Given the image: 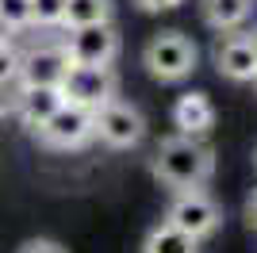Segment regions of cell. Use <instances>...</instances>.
<instances>
[{
    "instance_id": "obj_22",
    "label": "cell",
    "mask_w": 257,
    "mask_h": 253,
    "mask_svg": "<svg viewBox=\"0 0 257 253\" xmlns=\"http://www.w3.org/2000/svg\"><path fill=\"white\" fill-rule=\"evenodd\" d=\"M12 35H16V31H12L8 23L0 20V46H12Z\"/></svg>"
},
{
    "instance_id": "obj_10",
    "label": "cell",
    "mask_w": 257,
    "mask_h": 253,
    "mask_svg": "<svg viewBox=\"0 0 257 253\" xmlns=\"http://www.w3.org/2000/svg\"><path fill=\"white\" fill-rule=\"evenodd\" d=\"M62 104H65V96H62V88H54V84H35V88H20V92H16V115L31 126V131H39Z\"/></svg>"
},
{
    "instance_id": "obj_1",
    "label": "cell",
    "mask_w": 257,
    "mask_h": 253,
    "mask_svg": "<svg viewBox=\"0 0 257 253\" xmlns=\"http://www.w3.org/2000/svg\"><path fill=\"white\" fill-rule=\"evenodd\" d=\"M215 173V154L192 135H173L154 150V177L173 192L204 188Z\"/></svg>"
},
{
    "instance_id": "obj_2",
    "label": "cell",
    "mask_w": 257,
    "mask_h": 253,
    "mask_svg": "<svg viewBox=\"0 0 257 253\" xmlns=\"http://www.w3.org/2000/svg\"><path fill=\"white\" fill-rule=\"evenodd\" d=\"M142 62L150 69V77L158 81H184V77H192L196 62H200V50H196V42L181 31H161L146 42V50H142Z\"/></svg>"
},
{
    "instance_id": "obj_16",
    "label": "cell",
    "mask_w": 257,
    "mask_h": 253,
    "mask_svg": "<svg viewBox=\"0 0 257 253\" xmlns=\"http://www.w3.org/2000/svg\"><path fill=\"white\" fill-rule=\"evenodd\" d=\"M0 20L8 23L12 31L31 27V0H0Z\"/></svg>"
},
{
    "instance_id": "obj_23",
    "label": "cell",
    "mask_w": 257,
    "mask_h": 253,
    "mask_svg": "<svg viewBox=\"0 0 257 253\" xmlns=\"http://www.w3.org/2000/svg\"><path fill=\"white\" fill-rule=\"evenodd\" d=\"M249 35H253V42H257V27H253V31H249Z\"/></svg>"
},
{
    "instance_id": "obj_11",
    "label": "cell",
    "mask_w": 257,
    "mask_h": 253,
    "mask_svg": "<svg viewBox=\"0 0 257 253\" xmlns=\"http://www.w3.org/2000/svg\"><path fill=\"white\" fill-rule=\"evenodd\" d=\"M173 123L181 126V135H207L215 123V104L207 100V92H184L177 104H173Z\"/></svg>"
},
{
    "instance_id": "obj_4",
    "label": "cell",
    "mask_w": 257,
    "mask_h": 253,
    "mask_svg": "<svg viewBox=\"0 0 257 253\" xmlns=\"http://www.w3.org/2000/svg\"><path fill=\"white\" fill-rule=\"evenodd\" d=\"M69 54V65H92V69H111L119 54V31L111 23H92V27H73L62 42Z\"/></svg>"
},
{
    "instance_id": "obj_20",
    "label": "cell",
    "mask_w": 257,
    "mask_h": 253,
    "mask_svg": "<svg viewBox=\"0 0 257 253\" xmlns=\"http://www.w3.org/2000/svg\"><path fill=\"white\" fill-rule=\"evenodd\" d=\"M142 12H173L177 4H184V0H135Z\"/></svg>"
},
{
    "instance_id": "obj_19",
    "label": "cell",
    "mask_w": 257,
    "mask_h": 253,
    "mask_svg": "<svg viewBox=\"0 0 257 253\" xmlns=\"http://www.w3.org/2000/svg\"><path fill=\"white\" fill-rule=\"evenodd\" d=\"M16 111V92H12V84H0V119H8Z\"/></svg>"
},
{
    "instance_id": "obj_21",
    "label": "cell",
    "mask_w": 257,
    "mask_h": 253,
    "mask_svg": "<svg viewBox=\"0 0 257 253\" xmlns=\"http://www.w3.org/2000/svg\"><path fill=\"white\" fill-rule=\"evenodd\" d=\"M246 226L257 234V192H253V196L246 200Z\"/></svg>"
},
{
    "instance_id": "obj_17",
    "label": "cell",
    "mask_w": 257,
    "mask_h": 253,
    "mask_svg": "<svg viewBox=\"0 0 257 253\" xmlns=\"http://www.w3.org/2000/svg\"><path fill=\"white\" fill-rule=\"evenodd\" d=\"M20 81V50L16 46H0V84Z\"/></svg>"
},
{
    "instance_id": "obj_25",
    "label": "cell",
    "mask_w": 257,
    "mask_h": 253,
    "mask_svg": "<svg viewBox=\"0 0 257 253\" xmlns=\"http://www.w3.org/2000/svg\"><path fill=\"white\" fill-rule=\"evenodd\" d=\"M253 84H257V81H253Z\"/></svg>"
},
{
    "instance_id": "obj_12",
    "label": "cell",
    "mask_w": 257,
    "mask_h": 253,
    "mask_svg": "<svg viewBox=\"0 0 257 253\" xmlns=\"http://www.w3.org/2000/svg\"><path fill=\"white\" fill-rule=\"evenodd\" d=\"M204 23L215 31H238L253 16V0H204Z\"/></svg>"
},
{
    "instance_id": "obj_6",
    "label": "cell",
    "mask_w": 257,
    "mask_h": 253,
    "mask_svg": "<svg viewBox=\"0 0 257 253\" xmlns=\"http://www.w3.org/2000/svg\"><path fill=\"white\" fill-rule=\"evenodd\" d=\"M39 138H43V146H50V150H77V146H85L88 138H96V119H92L88 107L62 104L39 126Z\"/></svg>"
},
{
    "instance_id": "obj_15",
    "label": "cell",
    "mask_w": 257,
    "mask_h": 253,
    "mask_svg": "<svg viewBox=\"0 0 257 253\" xmlns=\"http://www.w3.org/2000/svg\"><path fill=\"white\" fill-rule=\"evenodd\" d=\"M65 20V0H31V27H58Z\"/></svg>"
},
{
    "instance_id": "obj_3",
    "label": "cell",
    "mask_w": 257,
    "mask_h": 253,
    "mask_svg": "<svg viewBox=\"0 0 257 253\" xmlns=\"http://www.w3.org/2000/svg\"><path fill=\"white\" fill-rule=\"evenodd\" d=\"M165 222L200 242V238H211V234L223 226V207H219L204 188L177 192L173 203H169V211H165Z\"/></svg>"
},
{
    "instance_id": "obj_9",
    "label": "cell",
    "mask_w": 257,
    "mask_h": 253,
    "mask_svg": "<svg viewBox=\"0 0 257 253\" xmlns=\"http://www.w3.org/2000/svg\"><path fill=\"white\" fill-rule=\"evenodd\" d=\"M215 69L234 84L257 81V42L249 31H234L215 46Z\"/></svg>"
},
{
    "instance_id": "obj_18",
    "label": "cell",
    "mask_w": 257,
    "mask_h": 253,
    "mask_svg": "<svg viewBox=\"0 0 257 253\" xmlns=\"http://www.w3.org/2000/svg\"><path fill=\"white\" fill-rule=\"evenodd\" d=\"M20 253H65V245H58L54 238H31L20 245Z\"/></svg>"
},
{
    "instance_id": "obj_13",
    "label": "cell",
    "mask_w": 257,
    "mask_h": 253,
    "mask_svg": "<svg viewBox=\"0 0 257 253\" xmlns=\"http://www.w3.org/2000/svg\"><path fill=\"white\" fill-rule=\"evenodd\" d=\"M142 253H200V242L188 238V234H181L177 226H169V222H158V226L146 234Z\"/></svg>"
},
{
    "instance_id": "obj_24",
    "label": "cell",
    "mask_w": 257,
    "mask_h": 253,
    "mask_svg": "<svg viewBox=\"0 0 257 253\" xmlns=\"http://www.w3.org/2000/svg\"><path fill=\"white\" fill-rule=\"evenodd\" d=\"M253 161H257V154H253Z\"/></svg>"
},
{
    "instance_id": "obj_14",
    "label": "cell",
    "mask_w": 257,
    "mask_h": 253,
    "mask_svg": "<svg viewBox=\"0 0 257 253\" xmlns=\"http://www.w3.org/2000/svg\"><path fill=\"white\" fill-rule=\"evenodd\" d=\"M111 0H65L62 27H92V23H111Z\"/></svg>"
},
{
    "instance_id": "obj_5",
    "label": "cell",
    "mask_w": 257,
    "mask_h": 253,
    "mask_svg": "<svg viewBox=\"0 0 257 253\" xmlns=\"http://www.w3.org/2000/svg\"><path fill=\"white\" fill-rule=\"evenodd\" d=\"M92 119H96V138L111 150H131L146 135L142 111L135 104H123V100H107L100 111H92Z\"/></svg>"
},
{
    "instance_id": "obj_7",
    "label": "cell",
    "mask_w": 257,
    "mask_h": 253,
    "mask_svg": "<svg viewBox=\"0 0 257 253\" xmlns=\"http://www.w3.org/2000/svg\"><path fill=\"white\" fill-rule=\"evenodd\" d=\"M65 104L100 111L107 100H115V73L111 69H92V65H69V73L62 81Z\"/></svg>"
},
{
    "instance_id": "obj_8",
    "label": "cell",
    "mask_w": 257,
    "mask_h": 253,
    "mask_svg": "<svg viewBox=\"0 0 257 253\" xmlns=\"http://www.w3.org/2000/svg\"><path fill=\"white\" fill-rule=\"evenodd\" d=\"M65 73H69V54L62 42H39L27 54H20V88H35V84L62 88Z\"/></svg>"
}]
</instances>
